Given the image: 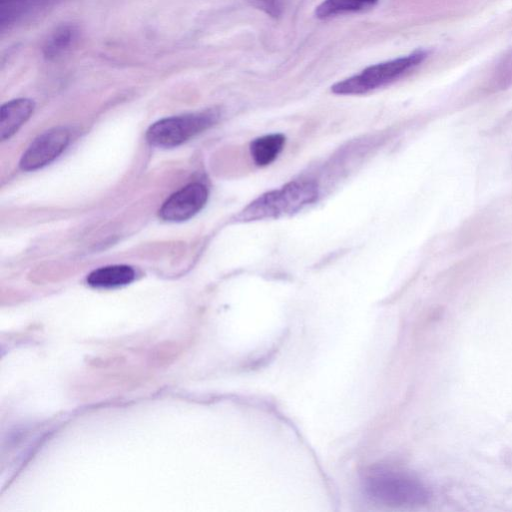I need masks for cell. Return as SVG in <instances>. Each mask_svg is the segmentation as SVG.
<instances>
[{"mask_svg": "<svg viewBox=\"0 0 512 512\" xmlns=\"http://www.w3.org/2000/svg\"><path fill=\"white\" fill-rule=\"evenodd\" d=\"M317 184L311 180H294L266 192L248 204L237 216L244 222L291 215L316 201Z\"/></svg>", "mask_w": 512, "mask_h": 512, "instance_id": "6da1fadb", "label": "cell"}, {"mask_svg": "<svg viewBox=\"0 0 512 512\" xmlns=\"http://www.w3.org/2000/svg\"><path fill=\"white\" fill-rule=\"evenodd\" d=\"M364 491L373 501L391 507L424 504L429 498L426 486L402 471L376 469L364 478Z\"/></svg>", "mask_w": 512, "mask_h": 512, "instance_id": "7a4b0ae2", "label": "cell"}, {"mask_svg": "<svg viewBox=\"0 0 512 512\" xmlns=\"http://www.w3.org/2000/svg\"><path fill=\"white\" fill-rule=\"evenodd\" d=\"M426 57L418 50L409 55L371 65L360 73L335 83L331 91L338 95H360L389 84L414 67Z\"/></svg>", "mask_w": 512, "mask_h": 512, "instance_id": "3957f363", "label": "cell"}, {"mask_svg": "<svg viewBox=\"0 0 512 512\" xmlns=\"http://www.w3.org/2000/svg\"><path fill=\"white\" fill-rule=\"evenodd\" d=\"M217 118L214 110L164 118L150 126L146 137L152 145L175 147L212 126Z\"/></svg>", "mask_w": 512, "mask_h": 512, "instance_id": "277c9868", "label": "cell"}, {"mask_svg": "<svg viewBox=\"0 0 512 512\" xmlns=\"http://www.w3.org/2000/svg\"><path fill=\"white\" fill-rule=\"evenodd\" d=\"M68 142L69 133L63 127L44 132L24 152L20 167L25 171H31L49 164L63 152Z\"/></svg>", "mask_w": 512, "mask_h": 512, "instance_id": "5b68a950", "label": "cell"}, {"mask_svg": "<svg viewBox=\"0 0 512 512\" xmlns=\"http://www.w3.org/2000/svg\"><path fill=\"white\" fill-rule=\"evenodd\" d=\"M207 188L201 183H191L172 194L161 207L159 214L166 221H184L194 216L205 205Z\"/></svg>", "mask_w": 512, "mask_h": 512, "instance_id": "8992f818", "label": "cell"}, {"mask_svg": "<svg viewBox=\"0 0 512 512\" xmlns=\"http://www.w3.org/2000/svg\"><path fill=\"white\" fill-rule=\"evenodd\" d=\"M34 110V102L19 98L5 103L0 110L1 140L10 138L19 127L30 117Z\"/></svg>", "mask_w": 512, "mask_h": 512, "instance_id": "52a82bcc", "label": "cell"}, {"mask_svg": "<svg viewBox=\"0 0 512 512\" xmlns=\"http://www.w3.org/2000/svg\"><path fill=\"white\" fill-rule=\"evenodd\" d=\"M135 277L134 270L127 265H112L92 271L87 282L97 288H114L129 284Z\"/></svg>", "mask_w": 512, "mask_h": 512, "instance_id": "ba28073f", "label": "cell"}, {"mask_svg": "<svg viewBox=\"0 0 512 512\" xmlns=\"http://www.w3.org/2000/svg\"><path fill=\"white\" fill-rule=\"evenodd\" d=\"M285 137L282 134H269L253 140L250 144V153L258 166L271 164L282 151Z\"/></svg>", "mask_w": 512, "mask_h": 512, "instance_id": "9c48e42d", "label": "cell"}, {"mask_svg": "<svg viewBox=\"0 0 512 512\" xmlns=\"http://www.w3.org/2000/svg\"><path fill=\"white\" fill-rule=\"evenodd\" d=\"M378 0H324L315 11L320 19L344 13L361 11L373 6Z\"/></svg>", "mask_w": 512, "mask_h": 512, "instance_id": "30bf717a", "label": "cell"}, {"mask_svg": "<svg viewBox=\"0 0 512 512\" xmlns=\"http://www.w3.org/2000/svg\"><path fill=\"white\" fill-rule=\"evenodd\" d=\"M66 32L68 31L63 30L60 34L54 37V39L50 43L49 48H47L49 52H55L59 49H62L63 45L65 46V44L70 39V34H67Z\"/></svg>", "mask_w": 512, "mask_h": 512, "instance_id": "8fae6325", "label": "cell"}]
</instances>
